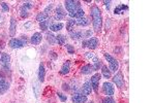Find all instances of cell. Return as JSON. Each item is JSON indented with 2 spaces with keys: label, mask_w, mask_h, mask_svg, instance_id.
I'll use <instances>...</instances> for the list:
<instances>
[{
  "label": "cell",
  "mask_w": 155,
  "mask_h": 103,
  "mask_svg": "<svg viewBox=\"0 0 155 103\" xmlns=\"http://www.w3.org/2000/svg\"><path fill=\"white\" fill-rule=\"evenodd\" d=\"M90 17L92 20V25H93V29L96 33H99L103 29V15H101V11L97 5H92L90 8Z\"/></svg>",
  "instance_id": "1"
},
{
  "label": "cell",
  "mask_w": 155,
  "mask_h": 103,
  "mask_svg": "<svg viewBox=\"0 0 155 103\" xmlns=\"http://www.w3.org/2000/svg\"><path fill=\"white\" fill-rule=\"evenodd\" d=\"M64 8L68 16L71 18L77 11H79L82 8V5L81 2L78 0H66V1H64Z\"/></svg>",
  "instance_id": "2"
},
{
  "label": "cell",
  "mask_w": 155,
  "mask_h": 103,
  "mask_svg": "<svg viewBox=\"0 0 155 103\" xmlns=\"http://www.w3.org/2000/svg\"><path fill=\"white\" fill-rule=\"evenodd\" d=\"M103 57H105L106 62L109 63V67H110L109 69L111 70V72H117L119 70V62H118V60L114 58L113 56H111L110 54H108V53H105Z\"/></svg>",
  "instance_id": "3"
},
{
  "label": "cell",
  "mask_w": 155,
  "mask_h": 103,
  "mask_svg": "<svg viewBox=\"0 0 155 103\" xmlns=\"http://www.w3.org/2000/svg\"><path fill=\"white\" fill-rule=\"evenodd\" d=\"M100 80H101V74L96 72L91 76L90 80H89L91 83L92 90H93V92L95 93V94H98V89H99V83H100Z\"/></svg>",
  "instance_id": "4"
},
{
  "label": "cell",
  "mask_w": 155,
  "mask_h": 103,
  "mask_svg": "<svg viewBox=\"0 0 155 103\" xmlns=\"http://www.w3.org/2000/svg\"><path fill=\"white\" fill-rule=\"evenodd\" d=\"M99 41L96 37H90L88 39H84L82 41V47H88L89 50H95L98 47Z\"/></svg>",
  "instance_id": "5"
},
{
  "label": "cell",
  "mask_w": 155,
  "mask_h": 103,
  "mask_svg": "<svg viewBox=\"0 0 155 103\" xmlns=\"http://www.w3.org/2000/svg\"><path fill=\"white\" fill-rule=\"evenodd\" d=\"M112 80H113V83H115L119 89H123L125 86V80H124V77H123V74L121 71L118 70L116 72L115 75L112 77Z\"/></svg>",
  "instance_id": "6"
},
{
  "label": "cell",
  "mask_w": 155,
  "mask_h": 103,
  "mask_svg": "<svg viewBox=\"0 0 155 103\" xmlns=\"http://www.w3.org/2000/svg\"><path fill=\"white\" fill-rule=\"evenodd\" d=\"M103 93L106 96H113L115 94V87H114V83H110V81H105L103 83V87H101Z\"/></svg>",
  "instance_id": "7"
},
{
  "label": "cell",
  "mask_w": 155,
  "mask_h": 103,
  "mask_svg": "<svg viewBox=\"0 0 155 103\" xmlns=\"http://www.w3.org/2000/svg\"><path fill=\"white\" fill-rule=\"evenodd\" d=\"M0 63H1V66L4 70H9V68H11V56H9V54L2 53L1 57H0Z\"/></svg>",
  "instance_id": "8"
},
{
  "label": "cell",
  "mask_w": 155,
  "mask_h": 103,
  "mask_svg": "<svg viewBox=\"0 0 155 103\" xmlns=\"http://www.w3.org/2000/svg\"><path fill=\"white\" fill-rule=\"evenodd\" d=\"M8 47L14 50H19V49L24 47V44L23 42L21 41L20 38H11L8 41Z\"/></svg>",
  "instance_id": "9"
},
{
  "label": "cell",
  "mask_w": 155,
  "mask_h": 103,
  "mask_svg": "<svg viewBox=\"0 0 155 103\" xmlns=\"http://www.w3.org/2000/svg\"><path fill=\"white\" fill-rule=\"evenodd\" d=\"M72 103H86L88 101V97L86 95L79 93V94H74L71 96Z\"/></svg>",
  "instance_id": "10"
},
{
  "label": "cell",
  "mask_w": 155,
  "mask_h": 103,
  "mask_svg": "<svg viewBox=\"0 0 155 103\" xmlns=\"http://www.w3.org/2000/svg\"><path fill=\"white\" fill-rule=\"evenodd\" d=\"M66 15H67L66 11H64L61 5H58L56 8V9H55V19L58 21L64 20Z\"/></svg>",
  "instance_id": "11"
},
{
  "label": "cell",
  "mask_w": 155,
  "mask_h": 103,
  "mask_svg": "<svg viewBox=\"0 0 155 103\" xmlns=\"http://www.w3.org/2000/svg\"><path fill=\"white\" fill-rule=\"evenodd\" d=\"M43 40V34L40 32H35L31 35L30 37V44L33 45H37L42 42Z\"/></svg>",
  "instance_id": "12"
},
{
  "label": "cell",
  "mask_w": 155,
  "mask_h": 103,
  "mask_svg": "<svg viewBox=\"0 0 155 103\" xmlns=\"http://www.w3.org/2000/svg\"><path fill=\"white\" fill-rule=\"evenodd\" d=\"M37 77L40 83H43L46 78V67L43 65V63H40L38 66V71H37Z\"/></svg>",
  "instance_id": "13"
},
{
  "label": "cell",
  "mask_w": 155,
  "mask_h": 103,
  "mask_svg": "<svg viewBox=\"0 0 155 103\" xmlns=\"http://www.w3.org/2000/svg\"><path fill=\"white\" fill-rule=\"evenodd\" d=\"M81 92L82 94L88 96L90 95L92 92H93V90H92V87H91V83L89 80L85 81V83H83V86H82V89H81Z\"/></svg>",
  "instance_id": "14"
},
{
  "label": "cell",
  "mask_w": 155,
  "mask_h": 103,
  "mask_svg": "<svg viewBox=\"0 0 155 103\" xmlns=\"http://www.w3.org/2000/svg\"><path fill=\"white\" fill-rule=\"evenodd\" d=\"M128 9H129L128 5L120 3V4H118L115 8H114V15H122V14H124L125 11H127Z\"/></svg>",
  "instance_id": "15"
},
{
  "label": "cell",
  "mask_w": 155,
  "mask_h": 103,
  "mask_svg": "<svg viewBox=\"0 0 155 103\" xmlns=\"http://www.w3.org/2000/svg\"><path fill=\"white\" fill-rule=\"evenodd\" d=\"M9 83L5 78H0V95H3L8 91Z\"/></svg>",
  "instance_id": "16"
},
{
  "label": "cell",
  "mask_w": 155,
  "mask_h": 103,
  "mask_svg": "<svg viewBox=\"0 0 155 103\" xmlns=\"http://www.w3.org/2000/svg\"><path fill=\"white\" fill-rule=\"evenodd\" d=\"M17 26H18V24H17L16 19H14V17H11V22H9V35H11V37H14V34H16Z\"/></svg>",
  "instance_id": "17"
},
{
  "label": "cell",
  "mask_w": 155,
  "mask_h": 103,
  "mask_svg": "<svg viewBox=\"0 0 155 103\" xmlns=\"http://www.w3.org/2000/svg\"><path fill=\"white\" fill-rule=\"evenodd\" d=\"M71 72V61H65L63 63V65L61 66V68H60V71L59 73L61 74V75H66V74H68Z\"/></svg>",
  "instance_id": "18"
},
{
  "label": "cell",
  "mask_w": 155,
  "mask_h": 103,
  "mask_svg": "<svg viewBox=\"0 0 155 103\" xmlns=\"http://www.w3.org/2000/svg\"><path fill=\"white\" fill-rule=\"evenodd\" d=\"M63 28H64V24L63 23H61V22L58 23L57 22V23L51 24L49 29H50L51 32H58V31H61Z\"/></svg>",
  "instance_id": "19"
},
{
  "label": "cell",
  "mask_w": 155,
  "mask_h": 103,
  "mask_svg": "<svg viewBox=\"0 0 155 103\" xmlns=\"http://www.w3.org/2000/svg\"><path fill=\"white\" fill-rule=\"evenodd\" d=\"M94 71L93 67H92L91 64H86V65L81 67V73L84 74V75H89Z\"/></svg>",
  "instance_id": "20"
},
{
  "label": "cell",
  "mask_w": 155,
  "mask_h": 103,
  "mask_svg": "<svg viewBox=\"0 0 155 103\" xmlns=\"http://www.w3.org/2000/svg\"><path fill=\"white\" fill-rule=\"evenodd\" d=\"M74 26H76V20L74 19H67L66 20V30L68 31L69 33L74 31Z\"/></svg>",
  "instance_id": "21"
},
{
  "label": "cell",
  "mask_w": 155,
  "mask_h": 103,
  "mask_svg": "<svg viewBox=\"0 0 155 103\" xmlns=\"http://www.w3.org/2000/svg\"><path fill=\"white\" fill-rule=\"evenodd\" d=\"M89 24H90V21H89V19L86 18V17H83V18L76 20V25L80 26V27H86Z\"/></svg>",
  "instance_id": "22"
},
{
  "label": "cell",
  "mask_w": 155,
  "mask_h": 103,
  "mask_svg": "<svg viewBox=\"0 0 155 103\" xmlns=\"http://www.w3.org/2000/svg\"><path fill=\"white\" fill-rule=\"evenodd\" d=\"M49 18H50V15L46 14L45 11H40V13H38L35 17L36 21H37L38 23H42V22H43V21L49 20Z\"/></svg>",
  "instance_id": "23"
},
{
  "label": "cell",
  "mask_w": 155,
  "mask_h": 103,
  "mask_svg": "<svg viewBox=\"0 0 155 103\" xmlns=\"http://www.w3.org/2000/svg\"><path fill=\"white\" fill-rule=\"evenodd\" d=\"M100 69H101V75H103L106 80H109V78L112 77V72H111V70L108 68V66L103 65Z\"/></svg>",
  "instance_id": "24"
},
{
  "label": "cell",
  "mask_w": 155,
  "mask_h": 103,
  "mask_svg": "<svg viewBox=\"0 0 155 103\" xmlns=\"http://www.w3.org/2000/svg\"><path fill=\"white\" fill-rule=\"evenodd\" d=\"M69 36L72 40H80L83 38V32L82 31H72L69 33Z\"/></svg>",
  "instance_id": "25"
},
{
  "label": "cell",
  "mask_w": 155,
  "mask_h": 103,
  "mask_svg": "<svg viewBox=\"0 0 155 103\" xmlns=\"http://www.w3.org/2000/svg\"><path fill=\"white\" fill-rule=\"evenodd\" d=\"M46 38H47V41L49 42L51 45H54L55 44H56V36H55L52 32H47V34H46Z\"/></svg>",
  "instance_id": "26"
},
{
  "label": "cell",
  "mask_w": 155,
  "mask_h": 103,
  "mask_svg": "<svg viewBox=\"0 0 155 103\" xmlns=\"http://www.w3.org/2000/svg\"><path fill=\"white\" fill-rule=\"evenodd\" d=\"M56 44H58V45H65L66 44V37L64 36L63 34H58L56 36Z\"/></svg>",
  "instance_id": "27"
},
{
  "label": "cell",
  "mask_w": 155,
  "mask_h": 103,
  "mask_svg": "<svg viewBox=\"0 0 155 103\" xmlns=\"http://www.w3.org/2000/svg\"><path fill=\"white\" fill-rule=\"evenodd\" d=\"M49 27H50V20L43 21V22L40 23V29L42 30V32H46V31H48Z\"/></svg>",
  "instance_id": "28"
},
{
  "label": "cell",
  "mask_w": 155,
  "mask_h": 103,
  "mask_svg": "<svg viewBox=\"0 0 155 103\" xmlns=\"http://www.w3.org/2000/svg\"><path fill=\"white\" fill-rule=\"evenodd\" d=\"M20 16L22 19H27L29 17V11L28 9H26L25 8H23V6H21L20 8Z\"/></svg>",
  "instance_id": "29"
},
{
  "label": "cell",
  "mask_w": 155,
  "mask_h": 103,
  "mask_svg": "<svg viewBox=\"0 0 155 103\" xmlns=\"http://www.w3.org/2000/svg\"><path fill=\"white\" fill-rule=\"evenodd\" d=\"M85 56H86V58L88 59V60H90L91 62H93L94 60L97 59V57L95 56V54H93V53H91V52L86 53V54H85Z\"/></svg>",
  "instance_id": "30"
},
{
  "label": "cell",
  "mask_w": 155,
  "mask_h": 103,
  "mask_svg": "<svg viewBox=\"0 0 155 103\" xmlns=\"http://www.w3.org/2000/svg\"><path fill=\"white\" fill-rule=\"evenodd\" d=\"M65 47H66V51H67V53H68L69 55H74V52H76V50H74V47L72 44H67L66 45H65Z\"/></svg>",
  "instance_id": "31"
},
{
  "label": "cell",
  "mask_w": 155,
  "mask_h": 103,
  "mask_svg": "<svg viewBox=\"0 0 155 103\" xmlns=\"http://www.w3.org/2000/svg\"><path fill=\"white\" fill-rule=\"evenodd\" d=\"M101 102H103V103H116L115 99H114L112 96H106Z\"/></svg>",
  "instance_id": "32"
},
{
  "label": "cell",
  "mask_w": 155,
  "mask_h": 103,
  "mask_svg": "<svg viewBox=\"0 0 155 103\" xmlns=\"http://www.w3.org/2000/svg\"><path fill=\"white\" fill-rule=\"evenodd\" d=\"M0 6H1L2 11H3V13H8L9 11V5L6 3V2H0Z\"/></svg>",
  "instance_id": "33"
},
{
  "label": "cell",
  "mask_w": 155,
  "mask_h": 103,
  "mask_svg": "<svg viewBox=\"0 0 155 103\" xmlns=\"http://www.w3.org/2000/svg\"><path fill=\"white\" fill-rule=\"evenodd\" d=\"M23 8H25L26 9H28V11H30L31 8H33V6H34V4L32 3V2H30V1H25L23 3Z\"/></svg>",
  "instance_id": "34"
},
{
  "label": "cell",
  "mask_w": 155,
  "mask_h": 103,
  "mask_svg": "<svg viewBox=\"0 0 155 103\" xmlns=\"http://www.w3.org/2000/svg\"><path fill=\"white\" fill-rule=\"evenodd\" d=\"M57 96H58V98L60 99V101L61 102H66L67 101V96L63 94V93H61V92H58L57 93Z\"/></svg>",
  "instance_id": "35"
},
{
  "label": "cell",
  "mask_w": 155,
  "mask_h": 103,
  "mask_svg": "<svg viewBox=\"0 0 155 103\" xmlns=\"http://www.w3.org/2000/svg\"><path fill=\"white\" fill-rule=\"evenodd\" d=\"M92 34H93V32H92L91 30H86L85 32H83V38H90L92 37Z\"/></svg>",
  "instance_id": "36"
},
{
  "label": "cell",
  "mask_w": 155,
  "mask_h": 103,
  "mask_svg": "<svg viewBox=\"0 0 155 103\" xmlns=\"http://www.w3.org/2000/svg\"><path fill=\"white\" fill-rule=\"evenodd\" d=\"M103 3L105 8L108 9V11L111 8V5H112V1H111V0H105V1H103Z\"/></svg>",
  "instance_id": "37"
},
{
  "label": "cell",
  "mask_w": 155,
  "mask_h": 103,
  "mask_svg": "<svg viewBox=\"0 0 155 103\" xmlns=\"http://www.w3.org/2000/svg\"><path fill=\"white\" fill-rule=\"evenodd\" d=\"M20 39H21V41L23 42L24 47H26V45H27V44H28V38H27V36H26V35H22Z\"/></svg>",
  "instance_id": "38"
},
{
  "label": "cell",
  "mask_w": 155,
  "mask_h": 103,
  "mask_svg": "<svg viewBox=\"0 0 155 103\" xmlns=\"http://www.w3.org/2000/svg\"><path fill=\"white\" fill-rule=\"evenodd\" d=\"M52 8H53V4L50 3L49 5H48L47 8H45V11H45L46 14H48V15H50V13L52 11Z\"/></svg>",
  "instance_id": "39"
},
{
  "label": "cell",
  "mask_w": 155,
  "mask_h": 103,
  "mask_svg": "<svg viewBox=\"0 0 155 103\" xmlns=\"http://www.w3.org/2000/svg\"><path fill=\"white\" fill-rule=\"evenodd\" d=\"M49 56H50L53 60H56V59L58 58V55H57L54 51H51V52L49 53Z\"/></svg>",
  "instance_id": "40"
},
{
  "label": "cell",
  "mask_w": 155,
  "mask_h": 103,
  "mask_svg": "<svg viewBox=\"0 0 155 103\" xmlns=\"http://www.w3.org/2000/svg\"><path fill=\"white\" fill-rule=\"evenodd\" d=\"M24 28L27 30H30L31 28H32V23L30 22V21H28L27 23H25V25H24Z\"/></svg>",
  "instance_id": "41"
},
{
  "label": "cell",
  "mask_w": 155,
  "mask_h": 103,
  "mask_svg": "<svg viewBox=\"0 0 155 103\" xmlns=\"http://www.w3.org/2000/svg\"><path fill=\"white\" fill-rule=\"evenodd\" d=\"M62 89H63L64 91H66V92H68L69 90H71V87H69V85L68 83H63V85H62Z\"/></svg>",
  "instance_id": "42"
},
{
  "label": "cell",
  "mask_w": 155,
  "mask_h": 103,
  "mask_svg": "<svg viewBox=\"0 0 155 103\" xmlns=\"http://www.w3.org/2000/svg\"><path fill=\"white\" fill-rule=\"evenodd\" d=\"M2 22H3V18H2V16L0 15V24H1Z\"/></svg>",
  "instance_id": "43"
},
{
  "label": "cell",
  "mask_w": 155,
  "mask_h": 103,
  "mask_svg": "<svg viewBox=\"0 0 155 103\" xmlns=\"http://www.w3.org/2000/svg\"><path fill=\"white\" fill-rule=\"evenodd\" d=\"M1 54H2V53H1V51H0V57H1Z\"/></svg>",
  "instance_id": "44"
},
{
  "label": "cell",
  "mask_w": 155,
  "mask_h": 103,
  "mask_svg": "<svg viewBox=\"0 0 155 103\" xmlns=\"http://www.w3.org/2000/svg\"><path fill=\"white\" fill-rule=\"evenodd\" d=\"M90 103H94V102H90Z\"/></svg>",
  "instance_id": "45"
}]
</instances>
